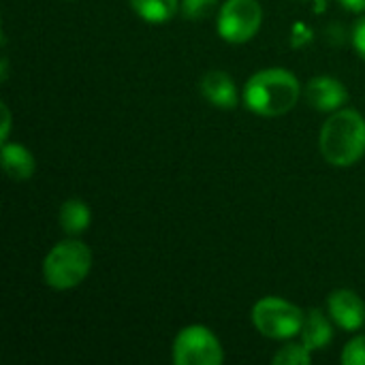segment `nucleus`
Instances as JSON below:
<instances>
[{
	"instance_id": "nucleus-1",
	"label": "nucleus",
	"mask_w": 365,
	"mask_h": 365,
	"mask_svg": "<svg viewBox=\"0 0 365 365\" xmlns=\"http://www.w3.org/2000/svg\"><path fill=\"white\" fill-rule=\"evenodd\" d=\"M297 77L284 68H265L252 75L244 88V103L250 111L274 118L291 111L299 101Z\"/></svg>"
},
{
	"instance_id": "nucleus-2",
	"label": "nucleus",
	"mask_w": 365,
	"mask_h": 365,
	"mask_svg": "<svg viewBox=\"0 0 365 365\" xmlns=\"http://www.w3.org/2000/svg\"><path fill=\"white\" fill-rule=\"evenodd\" d=\"M321 154L336 167H351L365 154V120L353 109L336 111L321 128Z\"/></svg>"
},
{
	"instance_id": "nucleus-3",
	"label": "nucleus",
	"mask_w": 365,
	"mask_h": 365,
	"mask_svg": "<svg viewBox=\"0 0 365 365\" xmlns=\"http://www.w3.org/2000/svg\"><path fill=\"white\" fill-rule=\"evenodd\" d=\"M92 267V252L77 240H64L43 261V278L56 291H66L86 280Z\"/></svg>"
},
{
	"instance_id": "nucleus-4",
	"label": "nucleus",
	"mask_w": 365,
	"mask_h": 365,
	"mask_svg": "<svg viewBox=\"0 0 365 365\" xmlns=\"http://www.w3.org/2000/svg\"><path fill=\"white\" fill-rule=\"evenodd\" d=\"M304 321L306 314L297 306L280 297H265L252 308L255 327L272 340H289L297 336L304 327Z\"/></svg>"
},
{
	"instance_id": "nucleus-5",
	"label": "nucleus",
	"mask_w": 365,
	"mask_h": 365,
	"mask_svg": "<svg viewBox=\"0 0 365 365\" xmlns=\"http://www.w3.org/2000/svg\"><path fill=\"white\" fill-rule=\"evenodd\" d=\"M222 359V346L207 327H184L173 342V361L178 365H218Z\"/></svg>"
},
{
	"instance_id": "nucleus-6",
	"label": "nucleus",
	"mask_w": 365,
	"mask_h": 365,
	"mask_svg": "<svg viewBox=\"0 0 365 365\" xmlns=\"http://www.w3.org/2000/svg\"><path fill=\"white\" fill-rule=\"evenodd\" d=\"M261 4L257 0H227L218 13V34L229 43H246L261 28Z\"/></svg>"
},
{
	"instance_id": "nucleus-7",
	"label": "nucleus",
	"mask_w": 365,
	"mask_h": 365,
	"mask_svg": "<svg viewBox=\"0 0 365 365\" xmlns=\"http://www.w3.org/2000/svg\"><path fill=\"white\" fill-rule=\"evenodd\" d=\"M331 319L346 331H357L365 321V304L364 299L349 289L334 291L327 299Z\"/></svg>"
},
{
	"instance_id": "nucleus-8",
	"label": "nucleus",
	"mask_w": 365,
	"mask_h": 365,
	"mask_svg": "<svg viewBox=\"0 0 365 365\" xmlns=\"http://www.w3.org/2000/svg\"><path fill=\"white\" fill-rule=\"evenodd\" d=\"M304 94H306V103L319 111H336L349 98L346 88L338 79L327 77V75L310 79Z\"/></svg>"
},
{
	"instance_id": "nucleus-9",
	"label": "nucleus",
	"mask_w": 365,
	"mask_h": 365,
	"mask_svg": "<svg viewBox=\"0 0 365 365\" xmlns=\"http://www.w3.org/2000/svg\"><path fill=\"white\" fill-rule=\"evenodd\" d=\"M201 94L220 109H233L237 105V88L222 71H210L201 79Z\"/></svg>"
},
{
	"instance_id": "nucleus-10",
	"label": "nucleus",
	"mask_w": 365,
	"mask_h": 365,
	"mask_svg": "<svg viewBox=\"0 0 365 365\" xmlns=\"http://www.w3.org/2000/svg\"><path fill=\"white\" fill-rule=\"evenodd\" d=\"M299 336H302V342L308 351H321L334 340V329L321 310H310L306 314V321H304Z\"/></svg>"
},
{
	"instance_id": "nucleus-11",
	"label": "nucleus",
	"mask_w": 365,
	"mask_h": 365,
	"mask_svg": "<svg viewBox=\"0 0 365 365\" xmlns=\"http://www.w3.org/2000/svg\"><path fill=\"white\" fill-rule=\"evenodd\" d=\"M2 169L11 180H28L34 173V156L19 143H2Z\"/></svg>"
},
{
	"instance_id": "nucleus-12",
	"label": "nucleus",
	"mask_w": 365,
	"mask_h": 365,
	"mask_svg": "<svg viewBox=\"0 0 365 365\" xmlns=\"http://www.w3.org/2000/svg\"><path fill=\"white\" fill-rule=\"evenodd\" d=\"M60 227L68 235H79L90 227V207L77 199L64 201L60 207Z\"/></svg>"
},
{
	"instance_id": "nucleus-13",
	"label": "nucleus",
	"mask_w": 365,
	"mask_h": 365,
	"mask_svg": "<svg viewBox=\"0 0 365 365\" xmlns=\"http://www.w3.org/2000/svg\"><path fill=\"white\" fill-rule=\"evenodd\" d=\"M128 2L137 15H141L145 21L152 24L167 21L178 11V0H128Z\"/></svg>"
},
{
	"instance_id": "nucleus-14",
	"label": "nucleus",
	"mask_w": 365,
	"mask_h": 365,
	"mask_svg": "<svg viewBox=\"0 0 365 365\" xmlns=\"http://www.w3.org/2000/svg\"><path fill=\"white\" fill-rule=\"evenodd\" d=\"M272 361L276 365H310L312 357L304 344H289V346L280 349Z\"/></svg>"
},
{
	"instance_id": "nucleus-15",
	"label": "nucleus",
	"mask_w": 365,
	"mask_h": 365,
	"mask_svg": "<svg viewBox=\"0 0 365 365\" xmlns=\"http://www.w3.org/2000/svg\"><path fill=\"white\" fill-rule=\"evenodd\" d=\"M218 4V0H182V15L186 19H192V21H199L203 17H207L214 6Z\"/></svg>"
},
{
	"instance_id": "nucleus-16",
	"label": "nucleus",
	"mask_w": 365,
	"mask_h": 365,
	"mask_svg": "<svg viewBox=\"0 0 365 365\" xmlns=\"http://www.w3.org/2000/svg\"><path fill=\"white\" fill-rule=\"evenodd\" d=\"M344 365H365V338H355L346 344L342 353Z\"/></svg>"
},
{
	"instance_id": "nucleus-17",
	"label": "nucleus",
	"mask_w": 365,
	"mask_h": 365,
	"mask_svg": "<svg viewBox=\"0 0 365 365\" xmlns=\"http://www.w3.org/2000/svg\"><path fill=\"white\" fill-rule=\"evenodd\" d=\"M353 43H355V49L359 51V56L365 60V17L364 19H359V24L355 26Z\"/></svg>"
},
{
	"instance_id": "nucleus-18",
	"label": "nucleus",
	"mask_w": 365,
	"mask_h": 365,
	"mask_svg": "<svg viewBox=\"0 0 365 365\" xmlns=\"http://www.w3.org/2000/svg\"><path fill=\"white\" fill-rule=\"evenodd\" d=\"M0 111H2V133H0V137H2V143H6V139H9V130H11V111H9V107H6V105H2V107H0Z\"/></svg>"
},
{
	"instance_id": "nucleus-19",
	"label": "nucleus",
	"mask_w": 365,
	"mask_h": 365,
	"mask_svg": "<svg viewBox=\"0 0 365 365\" xmlns=\"http://www.w3.org/2000/svg\"><path fill=\"white\" fill-rule=\"evenodd\" d=\"M349 11H357V13H361L365 11V0H340Z\"/></svg>"
}]
</instances>
